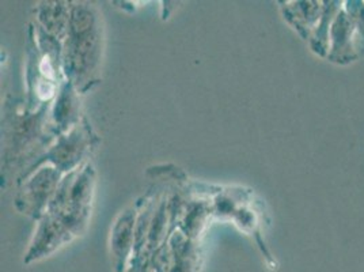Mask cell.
<instances>
[{"label": "cell", "mask_w": 364, "mask_h": 272, "mask_svg": "<svg viewBox=\"0 0 364 272\" xmlns=\"http://www.w3.org/2000/svg\"><path fill=\"white\" fill-rule=\"evenodd\" d=\"M92 189L94 172L90 164L61 179L25 257L26 263L49 256L83 231L91 214Z\"/></svg>", "instance_id": "obj_1"}, {"label": "cell", "mask_w": 364, "mask_h": 272, "mask_svg": "<svg viewBox=\"0 0 364 272\" xmlns=\"http://www.w3.org/2000/svg\"><path fill=\"white\" fill-rule=\"evenodd\" d=\"M64 73L77 88L87 89L101 59L102 29L100 18L91 6L77 4L71 9L68 33L65 37Z\"/></svg>", "instance_id": "obj_2"}, {"label": "cell", "mask_w": 364, "mask_h": 272, "mask_svg": "<svg viewBox=\"0 0 364 272\" xmlns=\"http://www.w3.org/2000/svg\"><path fill=\"white\" fill-rule=\"evenodd\" d=\"M60 170L55 165L40 167L16 199L18 209L33 218H43L60 184Z\"/></svg>", "instance_id": "obj_3"}, {"label": "cell", "mask_w": 364, "mask_h": 272, "mask_svg": "<svg viewBox=\"0 0 364 272\" xmlns=\"http://www.w3.org/2000/svg\"><path fill=\"white\" fill-rule=\"evenodd\" d=\"M89 125H76L68 135H63L56 146L48 152L50 162L64 172H73L77 169L76 165L80 164V159L85 157V152L92 145Z\"/></svg>", "instance_id": "obj_4"}, {"label": "cell", "mask_w": 364, "mask_h": 272, "mask_svg": "<svg viewBox=\"0 0 364 272\" xmlns=\"http://www.w3.org/2000/svg\"><path fill=\"white\" fill-rule=\"evenodd\" d=\"M359 59L355 25L343 9L336 16L331 29L326 61L337 66H348Z\"/></svg>", "instance_id": "obj_5"}, {"label": "cell", "mask_w": 364, "mask_h": 272, "mask_svg": "<svg viewBox=\"0 0 364 272\" xmlns=\"http://www.w3.org/2000/svg\"><path fill=\"white\" fill-rule=\"evenodd\" d=\"M283 18L296 31L304 41H309L322 16L323 4L317 0L280 1Z\"/></svg>", "instance_id": "obj_6"}, {"label": "cell", "mask_w": 364, "mask_h": 272, "mask_svg": "<svg viewBox=\"0 0 364 272\" xmlns=\"http://www.w3.org/2000/svg\"><path fill=\"white\" fill-rule=\"evenodd\" d=\"M322 4H323L322 16H321L317 28L314 29L310 40H309V46H310L313 53H316L319 58L326 59L328 51H329L331 29H332L336 16L344 9V1L325 0V1H322Z\"/></svg>", "instance_id": "obj_7"}, {"label": "cell", "mask_w": 364, "mask_h": 272, "mask_svg": "<svg viewBox=\"0 0 364 272\" xmlns=\"http://www.w3.org/2000/svg\"><path fill=\"white\" fill-rule=\"evenodd\" d=\"M75 86L67 80L59 91V97L56 98L55 109L52 112V121L55 131H68V128L76 127L75 122L79 120L77 117V100H76Z\"/></svg>", "instance_id": "obj_8"}, {"label": "cell", "mask_w": 364, "mask_h": 272, "mask_svg": "<svg viewBox=\"0 0 364 272\" xmlns=\"http://www.w3.org/2000/svg\"><path fill=\"white\" fill-rule=\"evenodd\" d=\"M344 11L348 14L355 25L358 51L360 58L364 56V0H347L344 1Z\"/></svg>", "instance_id": "obj_9"}]
</instances>
